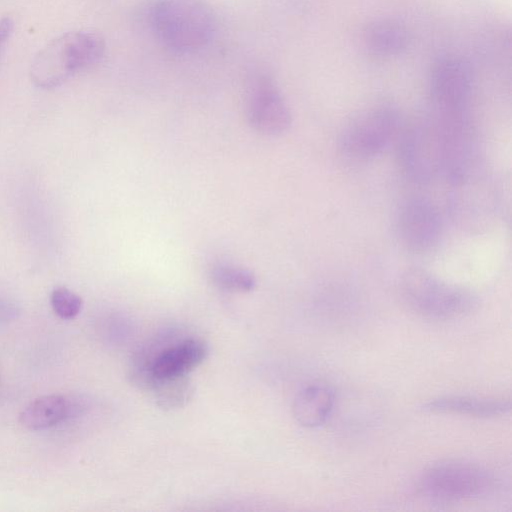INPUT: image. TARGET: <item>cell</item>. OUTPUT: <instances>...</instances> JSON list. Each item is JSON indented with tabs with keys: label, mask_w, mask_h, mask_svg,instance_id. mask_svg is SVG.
Wrapping results in <instances>:
<instances>
[{
	"label": "cell",
	"mask_w": 512,
	"mask_h": 512,
	"mask_svg": "<svg viewBox=\"0 0 512 512\" xmlns=\"http://www.w3.org/2000/svg\"><path fill=\"white\" fill-rule=\"evenodd\" d=\"M210 277L219 289L234 293H248L255 289L257 280L247 268L229 263H218L210 271Z\"/></svg>",
	"instance_id": "16"
},
{
	"label": "cell",
	"mask_w": 512,
	"mask_h": 512,
	"mask_svg": "<svg viewBox=\"0 0 512 512\" xmlns=\"http://www.w3.org/2000/svg\"><path fill=\"white\" fill-rule=\"evenodd\" d=\"M147 390H151L157 404L163 409L184 406L192 397L194 387L188 376L153 380Z\"/></svg>",
	"instance_id": "15"
},
{
	"label": "cell",
	"mask_w": 512,
	"mask_h": 512,
	"mask_svg": "<svg viewBox=\"0 0 512 512\" xmlns=\"http://www.w3.org/2000/svg\"><path fill=\"white\" fill-rule=\"evenodd\" d=\"M245 107L250 125L260 133L279 135L291 126L289 107L274 81L266 75L251 79Z\"/></svg>",
	"instance_id": "10"
},
{
	"label": "cell",
	"mask_w": 512,
	"mask_h": 512,
	"mask_svg": "<svg viewBox=\"0 0 512 512\" xmlns=\"http://www.w3.org/2000/svg\"><path fill=\"white\" fill-rule=\"evenodd\" d=\"M397 137V162L410 182L426 184L442 173L444 135L432 114L410 123Z\"/></svg>",
	"instance_id": "5"
},
{
	"label": "cell",
	"mask_w": 512,
	"mask_h": 512,
	"mask_svg": "<svg viewBox=\"0 0 512 512\" xmlns=\"http://www.w3.org/2000/svg\"><path fill=\"white\" fill-rule=\"evenodd\" d=\"M150 21L160 41L181 53L204 48L217 27L212 8L202 0H158L151 8Z\"/></svg>",
	"instance_id": "3"
},
{
	"label": "cell",
	"mask_w": 512,
	"mask_h": 512,
	"mask_svg": "<svg viewBox=\"0 0 512 512\" xmlns=\"http://www.w3.org/2000/svg\"><path fill=\"white\" fill-rule=\"evenodd\" d=\"M83 404L63 395H44L30 402L20 413L19 422L30 430H43L76 415Z\"/></svg>",
	"instance_id": "11"
},
{
	"label": "cell",
	"mask_w": 512,
	"mask_h": 512,
	"mask_svg": "<svg viewBox=\"0 0 512 512\" xmlns=\"http://www.w3.org/2000/svg\"><path fill=\"white\" fill-rule=\"evenodd\" d=\"M400 126L399 113L392 106L381 105L368 109L344 128L340 149L352 160L373 159L397 137Z\"/></svg>",
	"instance_id": "6"
},
{
	"label": "cell",
	"mask_w": 512,
	"mask_h": 512,
	"mask_svg": "<svg viewBox=\"0 0 512 512\" xmlns=\"http://www.w3.org/2000/svg\"><path fill=\"white\" fill-rule=\"evenodd\" d=\"M403 302L417 315L437 321L454 320L475 311L478 296L422 268L406 270L399 280Z\"/></svg>",
	"instance_id": "1"
},
{
	"label": "cell",
	"mask_w": 512,
	"mask_h": 512,
	"mask_svg": "<svg viewBox=\"0 0 512 512\" xmlns=\"http://www.w3.org/2000/svg\"><path fill=\"white\" fill-rule=\"evenodd\" d=\"M335 402L334 390L326 384H311L295 396L292 413L296 421L307 428L323 425Z\"/></svg>",
	"instance_id": "12"
},
{
	"label": "cell",
	"mask_w": 512,
	"mask_h": 512,
	"mask_svg": "<svg viewBox=\"0 0 512 512\" xmlns=\"http://www.w3.org/2000/svg\"><path fill=\"white\" fill-rule=\"evenodd\" d=\"M14 23L10 17L0 19V54L1 51L12 34Z\"/></svg>",
	"instance_id": "18"
},
{
	"label": "cell",
	"mask_w": 512,
	"mask_h": 512,
	"mask_svg": "<svg viewBox=\"0 0 512 512\" xmlns=\"http://www.w3.org/2000/svg\"><path fill=\"white\" fill-rule=\"evenodd\" d=\"M105 41L92 31H71L51 40L35 56L30 75L43 89L57 87L97 64L104 56Z\"/></svg>",
	"instance_id": "2"
},
{
	"label": "cell",
	"mask_w": 512,
	"mask_h": 512,
	"mask_svg": "<svg viewBox=\"0 0 512 512\" xmlns=\"http://www.w3.org/2000/svg\"><path fill=\"white\" fill-rule=\"evenodd\" d=\"M50 303L54 312L62 319L75 318L82 309V299L66 287L55 288L50 295Z\"/></svg>",
	"instance_id": "17"
},
{
	"label": "cell",
	"mask_w": 512,
	"mask_h": 512,
	"mask_svg": "<svg viewBox=\"0 0 512 512\" xmlns=\"http://www.w3.org/2000/svg\"><path fill=\"white\" fill-rule=\"evenodd\" d=\"M153 355L136 362L131 371L135 384L148 389L156 379H171L188 376L208 357L207 343L196 337H188L165 347L158 348Z\"/></svg>",
	"instance_id": "7"
},
{
	"label": "cell",
	"mask_w": 512,
	"mask_h": 512,
	"mask_svg": "<svg viewBox=\"0 0 512 512\" xmlns=\"http://www.w3.org/2000/svg\"><path fill=\"white\" fill-rule=\"evenodd\" d=\"M367 48L375 54L393 56L408 46V33L400 24L381 20L370 24L364 34Z\"/></svg>",
	"instance_id": "14"
},
{
	"label": "cell",
	"mask_w": 512,
	"mask_h": 512,
	"mask_svg": "<svg viewBox=\"0 0 512 512\" xmlns=\"http://www.w3.org/2000/svg\"><path fill=\"white\" fill-rule=\"evenodd\" d=\"M396 234L402 246L413 253L433 250L443 234V219L439 209L424 197L405 200L397 212Z\"/></svg>",
	"instance_id": "9"
},
{
	"label": "cell",
	"mask_w": 512,
	"mask_h": 512,
	"mask_svg": "<svg viewBox=\"0 0 512 512\" xmlns=\"http://www.w3.org/2000/svg\"><path fill=\"white\" fill-rule=\"evenodd\" d=\"M424 409L433 413L492 418L505 415L511 409L509 399H488L468 396H445L429 401Z\"/></svg>",
	"instance_id": "13"
},
{
	"label": "cell",
	"mask_w": 512,
	"mask_h": 512,
	"mask_svg": "<svg viewBox=\"0 0 512 512\" xmlns=\"http://www.w3.org/2000/svg\"><path fill=\"white\" fill-rule=\"evenodd\" d=\"M471 90V70L462 59L441 57L433 65L429 80L432 113L445 118L467 117Z\"/></svg>",
	"instance_id": "8"
},
{
	"label": "cell",
	"mask_w": 512,
	"mask_h": 512,
	"mask_svg": "<svg viewBox=\"0 0 512 512\" xmlns=\"http://www.w3.org/2000/svg\"><path fill=\"white\" fill-rule=\"evenodd\" d=\"M496 488L491 472L477 464L446 460L426 468L416 483V492L437 504H453L477 499Z\"/></svg>",
	"instance_id": "4"
}]
</instances>
